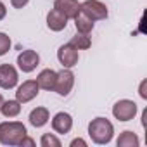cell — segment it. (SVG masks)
<instances>
[{
    "label": "cell",
    "mask_w": 147,
    "mask_h": 147,
    "mask_svg": "<svg viewBox=\"0 0 147 147\" xmlns=\"http://www.w3.org/2000/svg\"><path fill=\"white\" fill-rule=\"evenodd\" d=\"M26 126L19 121H4L0 123V144L4 145H19L26 137Z\"/></svg>",
    "instance_id": "6da1fadb"
},
{
    "label": "cell",
    "mask_w": 147,
    "mask_h": 147,
    "mask_svg": "<svg viewBox=\"0 0 147 147\" xmlns=\"http://www.w3.org/2000/svg\"><path fill=\"white\" fill-rule=\"evenodd\" d=\"M88 135L95 144H109L114 135V126L107 118H95L88 125Z\"/></svg>",
    "instance_id": "7a4b0ae2"
},
{
    "label": "cell",
    "mask_w": 147,
    "mask_h": 147,
    "mask_svg": "<svg viewBox=\"0 0 147 147\" xmlns=\"http://www.w3.org/2000/svg\"><path fill=\"white\" fill-rule=\"evenodd\" d=\"M80 12L92 21H102L107 18V7L99 0H85L83 4H80Z\"/></svg>",
    "instance_id": "3957f363"
},
{
    "label": "cell",
    "mask_w": 147,
    "mask_h": 147,
    "mask_svg": "<svg viewBox=\"0 0 147 147\" xmlns=\"http://www.w3.org/2000/svg\"><path fill=\"white\" fill-rule=\"evenodd\" d=\"M73 85H75V75L67 67H64L62 71L57 73V78L54 83V92H57L61 97H66V95H69Z\"/></svg>",
    "instance_id": "277c9868"
},
{
    "label": "cell",
    "mask_w": 147,
    "mask_h": 147,
    "mask_svg": "<svg viewBox=\"0 0 147 147\" xmlns=\"http://www.w3.org/2000/svg\"><path fill=\"white\" fill-rule=\"evenodd\" d=\"M135 114H137V104L133 100L123 99L113 106V116L119 121H130L135 118Z\"/></svg>",
    "instance_id": "5b68a950"
},
{
    "label": "cell",
    "mask_w": 147,
    "mask_h": 147,
    "mask_svg": "<svg viewBox=\"0 0 147 147\" xmlns=\"http://www.w3.org/2000/svg\"><path fill=\"white\" fill-rule=\"evenodd\" d=\"M57 59H59V62L62 64V67H67V69L75 67V66L78 64V59H80L78 49H75L71 43H64V45H61L59 50H57Z\"/></svg>",
    "instance_id": "8992f818"
},
{
    "label": "cell",
    "mask_w": 147,
    "mask_h": 147,
    "mask_svg": "<svg viewBox=\"0 0 147 147\" xmlns=\"http://www.w3.org/2000/svg\"><path fill=\"white\" fill-rule=\"evenodd\" d=\"M38 90H40V87H38L36 80H28V82H24L23 85L18 87V90H16V100H19L21 104L30 102V100H33L38 95Z\"/></svg>",
    "instance_id": "52a82bcc"
},
{
    "label": "cell",
    "mask_w": 147,
    "mask_h": 147,
    "mask_svg": "<svg viewBox=\"0 0 147 147\" xmlns=\"http://www.w3.org/2000/svg\"><path fill=\"white\" fill-rule=\"evenodd\" d=\"M18 71L12 64H0V87L11 90L18 85Z\"/></svg>",
    "instance_id": "ba28073f"
},
{
    "label": "cell",
    "mask_w": 147,
    "mask_h": 147,
    "mask_svg": "<svg viewBox=\"0 0 147 147\" xmlns=\"http://www.w3.org/2000/svg\"><path fill=\"white\" fill-rule=\"evenodd\" d=\"M38 62H40V55L35 50H31V49L23 50L18 55V66H19V69L23 73H31L38 66Z\"/></svg>",
    "instance_id": "9c48e42d"
},
{
    "label": "cell",
    "mask_w": 147,
    "mask_h": 147,
    "mask_svg": "<svg viewBox=\"0 0 147 147\" xmlns=\"http://www.w3.org/2000/svg\"><path fill=\"white\" fill-rule=\"evenodd\" d=\"M54 9H57L61 14H64L67 19H75L80 14V2L78 0H55Z\"/></svg>",
    "instance_id": "30bf717a"
},
{
    "label": "cell",
    "mask_w": 147,
    "mask_h": 147,
    "mask_svg": "<svg viewBox=\"0 0 147 147\" xmlns=\"http://www.w3.org/2000/svg\"><path fill=\"white\" fill-rule=\"evenodd\" d=\"M52 128L57 133H62V135L67 133L73 128V118H71V114H67V113H57L54 116V119H52Z\"/></svg>",
    "instance_id": "8fae6325"
},
{
    "label": "cell",
    "mask_w": 147,
    "mask_h": 147,
    "mask_svg": "<svg viewBox=\"0 0 147 147\" xmlns=\"http://www.w3.org/2000/svg\"><path fill=\"white\" fill-rule=\"evenodd\" d=\"M47 26L52 30V31H62L66 26H67V18L64 14H61L57 9H52L49 14H47Z\"/></svg>",
    "instance_id": "7c38bea8"
},
{
    "label": "cell",
    "mask_w": 147,
    "mask_h": 147,
    "mask_svg": "<svg viewBox=\"0 0 147 147\" xmlns=\"http://www.w3.org/2000/svg\"><path fill=\"white\" fill-rule=\"evenodd\" d=\"M57 78V73L54 69H43L40 75L36 76V83L43 90H54V83Z\"/></svg>",
    "instance_id": "4fadbf2b"
},
{
    "label": "cell",
    "mask_w": 147,
    "mask_h": 147,
    "mask_svg": "<svg viewBox=\"0 0 147 147\" xmlns=\"http://www.w3.org/2000/svg\"><path fill=\"white\" fill-rule=\"evenodd\" d=\"M49 109L47 107H36L30 113V123L35 126V128H42L43 125H47L49 121Z\"/></svg>",
    "instance_id": "5bb4252c"
},
{
    "label": "cell",
    "mask_w": 147,
    "mask_h": 147,
    "mask_svg": "<svg viewBox=\"0 0 147 147\" xmlns=\"http://www.w3.org/2000/svg\"><path fill=\"white\" fill-rule=\"evenodd\" d=\"M0 113L5 118H16L21 113V102L19 100H4L2 107H0Z\"/></svg>",
    "instance_id": "9a60e30c"
},
{
    "label": "cell",
    "mask_w": 147,
    "mask_h": 147,
    "mask_svg": "<svg viewBox=\"0 0 147 147\" xmlns=\"http://www.w3.org/2000/svg\"><path fill=\"white\" fill-rule=\"evenodd\" d=\"M75 26H76V31L78 33H83V35H88L92 30H94V21L92 19H88L85 14H78L76 18H75Z\"/></svg>",
    "instance_id": "2e32d148"
},
{
    "label": "cell",
    "mask_w": 147,
    "mask_h": 147,
    "mask_svg": "<svg viewBox=\"0 0 147 147\" xmlns=\"http://www.w3.org/2000/svg\"><path fill=\"white\" fill-rule=\"evenodd\" d=\"M116 144H118V147H137L140 144V140H138V137L133 131L126 130V131H123L119 135V138H118Z\"/></svg>",
    "instance_id": "e0dca14e"
},
{
    "label": "cell",
    "mask_w": 147,
    "mask_h": 147,
    "mask_svg": "<svg viewBox=\"0 0 147 147\" xmlns=\"http://www.w3.org/2000/svg\"><path fill=\"white\" fill-rule=\"evenodd\" d=\"M69 43L75 47V49H78V50H85V49H88V47L92 45L88 35H83V33H76L75 36L69 40Z\"/></svg>",
    "instance_id": "ac0fdd59"
},
{
    "label": "cell",
    "mask_w": 147,
    "mask_h": 147,
    "mask_svg": "<svg viewBox=\"0 0 147 147\" xmlns=\"http://www.w3.org/2000/svg\"><path fill=\"white\" fill-rule=\"evenodd\" d=\"M42 147H61V140L52 133H43L40 138Z\"/></svg>",
    "instance_id": "d6986e66"
},
{
    "label": "cell",
    "mask_w": 147,
    "mask_h": 147,
    "mask_svg": "<svg viewBox=\"0 0 147 147\" xmlns=\"http://www.w3.org/2000/svg\"><path fill=\"white\" fill-rule=\"evenodd\" d=\"M11 49V38L5 33H0V55H5Z\"/></svg>",
    "instance_id": "ffe728a7"
},
{
    "label": "cell",
    "mask_w": 147,
    "mask_h": 147,
    "mask_svg": "<svg viewBox=\"0 0 147 147\" xmlns=\"http://www.w3.org/2000/svg\"><path fill=\"white\" fill-rule=\"evenodd\" d=\"M28 2H30V0H11L12 7H16V9H23V7H24Z\"/></svg>",
    "instance_id": "44dd1931"
},
{
    "label": "cell",
    "mask_w": 147,
    "mask_h": 147,
    "mask_svg": "<svg viewBox=\"0 0 147 147\" xmlns=\"http://www.w3.org/2000/svg\"><path fill=\"white\" fill-rule=\"evenodd\" d=\"M21 147H24V145H30V147H33L35 145V140L33 138H30V137H24L23 140H21V144H19Z\"/></svg>",
    "instance_id": "7402d4cb"
},
{
    "label": "cell",
    "mask_w": 147,
    "mask_h": 147,
    "mask_svg": "<svg viewBox=\"0 0 147 147\" xmlns=\"http://www.w3.org/2000/svg\"><path fill=\"white\" fill-rule=\"evenodd\" d=\"M76 145H82V147H87V142L83 138H75L71 142V147H76Z\"/></svg>",
    "instance_id": "603a6c76"
},
{
    "label": "cell",
    "mask_w": 147,
    "mask_h": 147,
    "mask_svg": "<svg viewBox=\"0 0 147 147\" xmlns=\"http://www.w3.org/2000/svg\"><path fill=\"white\" fill-rule=\"evenodd\" d=\"M5 14H7V9H5V5H4L2 2H0V21L5 18Z\"/></svg>",
    "instance_id": "cb8c5ba5"
},
{
    "label": "cell",
    "mask_w": 147,
    "mask_h": 147,
    "mask_svg": "<svg viewBox=\"0 0 147 147\" xmlns=\"http://www.w3.org/2000/svg\"><path fill=\"white\" fill-rule=\"evenodd\" d=\"M2 104H4V97L0 95V107H2Z\"/></svg>",
    "instance_id": "d4e9b609"
}]
</instances>
